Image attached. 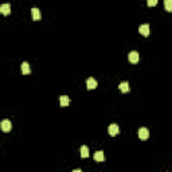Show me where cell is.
<instances>
[{
  "label": "cell",
  "instance_id": "obj_1",
  "mask_svg": "<svg viewBox=\"0 0 172 172\" xmlns=\"http://www.w3.org/2000/svg\"><path fill=\"white\" fill-rule=\"evenodd\" d=\"M128 59H129V62H131V63H137V62H139V59H140V55H139V53H137V51H131V53L128 54Z\"/></svg>",
  "mask_w": 172,
  "mask_h": 172
},
{
  "label": "cell",
  "instance_id": "obj_2",
  "mask_svg": "<svg viewBox=\"0 0 172 172\" xmlns=\"http://www.w3.org/2000/svg\"><path fill=\"white\" fill-rule=\"evenodd\" d=\"M0 127H1V131L3 132H11V129H12V124H11L10 120H3L1 121V124H0Z\"/></svg>",
  "mask_w": 172,
  "mask_h": 172
},
{
  "label": "cell",
  "instance_id": "obj_3",
  "mask_svg": "<svg viewBox=\"0 0 172 172\" xmlns=\"http://www.w3.org/2000/svg\"><path fill=\"white\" fill-rule=\"evenodd\" d=\"M97 86H98V83H97V80L96 78H93V77H90V78H87V81H86V87L89 90H93L96 89Z\"/></svg>",
  "mask_w": 172,
  "mask_h": 172
},
{
  "label": "cell",
  "instance_id": "obj_4",
  "mask_svg": "<svg viewBox=\"0 0 172 172\" xmlns=\"http://www.w3.org/2000/svg\"><path fill=\"white\" fill-rule=\"evenodd\" d=\"M139 137H140V140H147L148 137H149V131L144 127L140 128L139 129Z\"/></svg>",
  "mask_w": 172,
  "mask_h": 172
},
{
  "label": "cell",
  "instance_id": "obj_5",
  "mask_svg": "<svg viewBox=\"0 0 172 172\" xmlns=\"http://www.w3.org/2000/svg\"><path fill=\"white\" fill-rule=\"evenodd\" d=\"M139 32H140L141 35H144V36H148L149 35V32H151L149 26L148 24H141L140 27H139Z\"/></svg>",
  "mask_w": 172,
  "mask_h": 172
},
{
  "label": "cell",
  "instance_id": "obj_6",
  "mask_svg": "<svg viewBox=\"0 0 172 172\" xmlns=\"http://www.w3.org/2000/svg\"><path fill=\"white\" fill-rule=\"evenodd\" d=\"M118 133H120V128H118L117 124L109 125V134H110V136H117Z\"/></svg>",
  "mask_w": 172,
  "mask_h": 172
},
{
  "label": "cell",
  "instance_id": "obj_7",
  "mask_svg": "<svg viewBox=\"0 0 172 172\" xmlns=\"http://www.w3.org/2000/svg\"><path fill=\"white\" fill-rule=\"evenodd\" d=\"M0 12L3 15H10L11 14V6L10 4H1L0 6Z\"/></svg>",
  "mask_w": 172,
  "mask_h": 172
},
{
  "label": "cell",
  "instance_id": "obj_8",
  "mask_svg": "<svg viewBox=\"0 0 172 172\" xmlns=\"http://www.w3.org/2000/svg\"><path fill=\"white\" fill-rule=\"evenodd\" d=\"M94 160L98 161V163L104 161V160H105V155H104V152H102V151H98V152L94 153Z\"/></svg>",
  "mask_w": 172,
  "mask_h": 172
},
{
  "label": "cell",
  "instance_id": "obj_9",
  "mask_svg": "<svg viewBox=\"0 0 172 172\" xmlns=\"http://www.w3.org/2000/svg\"><path fill=\"white\" fill-rule=\"evenodd\" d=\"M118 87H120V90H121L122 93H128L129 90H131V87H129V83H128L127 81H124V82L120 83V85H118Z\"/></svg>",
  "mask_w": 172,
  "mask_h": 172
},
{
  "label": "cell",
  "instance_id": "obj_10",
  "mask_svg": "<svg viewBox=\"0 0 172 172\" xmlns=\"http://www.w3.org/2000/svg\"><path fill=\"white\" fill-rule=\"evenodd\" d=\"M31 15H32V19L34 20H39L41 19V11L38 10V8H31Z\"/></svg>",
  "mask_w": 172,
  "mask_h": 172
},
{
  "label": "cell",
  "instance_id": "obj_11",
  "mask_svg": "<svg viewBox=\"0 0 172 172\" xmlns=\"http://www.w3.org/2000/svg\"><path fill=\"white\" fill-rule=\"evenodd\" d=\"M59 102H61V106L66 108V106L70 104V100H69V97L67 96H61L59 97Z\"/></svg>",
  "mask_w": 172,
  "mask_h": 172
},
{
  "label": "cell",
  "instance_id": "obj_12",
  "mask_svg": "<svg viewBox=\"0 0 172 172\" xmlns=\"http://www.w3.org/2000/svg\"><path fill=\"white\" fill-rule=\"evenodd\" d=\"M20 70H22V73H23V74H30L31 69H30V65L27 63V62H23L22 66H20Z\"/></svg>",
  "mask_w": 172,
  "mask_h": 172
},
{
  "label": "cell",
  "instance_id": "obj_13",
  "mask_svg": "<svg viewBox=\"0 0 172 172\" xmlns=\"http://www.w3.org/2000/svg\"><path fill=\"white\" fill-rule=\"evenodd\" d=\"M87 156H89V148L86 147V145H82V147H81V157L85 159V157H87Z\"/></svg>",
  "mask_w": 172,
  "mask_h": 172
},
{
  "label": "cell",
  "instance_id": "obj_14",
  "mask_svg": "<svg viewBox=\"0 0 172 172\" xmlns=\"http://www.w3.org/2000/svg\"><path fill=\"white\" fill-rule=\"evenodd\" d=\"M164 7H166V10L168 11V12H171L172 11V0H166V1H164Z\"/></svg>",
  "mask_w": 172,
  "mask_h": 172
},
{
  "label": "cell",
  "instance_id": "obj_15",
  "mask_svg": "<svg viewBox=\"0 0 172 172\" xmlns=\"http://www.w3.org/2000/svg\"><path fill=\"white\" fill-rule=\"evenodd\" d=\"M147 4H148L149 7H153V6H156V4H157V1H156V0H148Z\"/></svg>",
  "mask_w": 172,
  "mask_h": 172
},
{
  "label": "cell",
  "instance_id": "obj_16",
  "mask_svg": "<svg viewBox=\"0 0 172 172\" xmlns=\"http://www.w3.org/2000/svg\"><path fill=\"white\" fill-rule=\"evenodd\" d=\"M71 172H82V171H81L80 168H77V169H73V171H71Z\"/></svg>",
  "mask_w": 172,
  "mask_h": 172
}]
</instances>
